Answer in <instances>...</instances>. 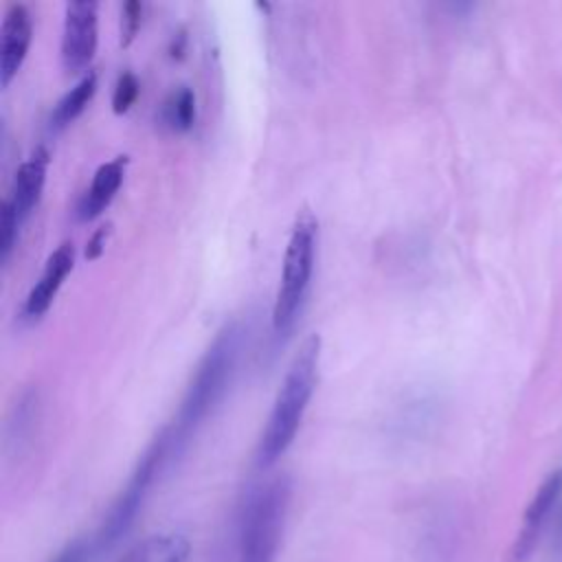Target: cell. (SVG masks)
Listing matches in <instances>:
<instances>
[{
  "label": "cell",
  "instance_id": "6da1fadb",
  "mask_svg": "<svg viewBox=\"0 0 562 562\" xmlns=\"http://www.w3.org/2000/svg\"><path fill=\"white\" fill-rule=\"evenodd\" d=\"M244 329L237 321L226 323L200 358L173 422L167 428L173 454L178 457L195 428L209 417L228 391L237 371Z\"/></svg>",
  "mask_w": 562,
  "mask_h": 562
},
{
  "label": "cell",
  "instance_id": "7a4b0ae2",
  "mask_svg": "<svg viewBox=\"0 0 562 562\" xmlns=\"http://www.w3.org/2000/svg\"><path fill=\"white\" fill-rule=\"evenodd\" d=\"M321 362V336H307L294 353L283 382L274 395L270 415L259 437L257 463L272 465L294 441L307 404L314 395Z\"/></svg>",
  "mask_w": 562,
  "mask_h": 562
},
{
  "label": "cell",
  "instance_id": "3957f363",
  "mask_svg": "<svg viewBox=\"0 0 562 562\" xmlns=\"http://www.w3.org/2000/svg\"><path fill=\"white\" fill-rule=\"evenodd\" d=\"M173 448H171V439L167 428H162L151 443L145 448V452L140 454L138 463L134 465L125 487L121 490V494L114 498L112 507L108 509L105 518L101 520L97 533H94V551H103L114 547L134 525L149 490L154 487L156 479L160 476V472L169 465V461L173 459Z\"/></svg>",
  "mask_w": 562,
  "mask_h": 562
},
{
  "label": "cell",
  "instance_id": "277c9868",
  "mask_svg": "<svg viewBox=\"0 0 562 562\" xmlns=\"http://www.w3.org/2000/svg\"><path fill=\"white\" fill-rule=\"evenodd\" d=\"M316 220L310 213H301L294 220L272 305V329L277 336L292 329L310 292L316 261Z\"/></svg>",
  "mask_w": 562,
  "mask_h": 562
},
{
  "label": "cell",
  "instance_id": "5b68a950",
  "mask_svg": "<svg viewBox=\"0 0 562 562\" xmlns=\"http://www.w3.org/2000/svg\"><path fill=\"white\" fill-rule=\"evenodd\" d=\"M292 487L288 479L268 481L259 487L244 512L237 562H274L290 509Z\"/></svg>",
  "mask_w": 562,
  "mask_h": 562
},
{
  "label": "cell",
  "instance_id": "8992f818",
  "mask_svg": "<svg viewBox=\"0 0 562 562\" xmlns=\"http://www.w3.org/2000/svg\"><path fill=\"white\" fill-rule=\"evenodd\" d=\"M99 4L94 0L66 2L61 26V64L68 72L83 70L97 50Z\"/></svg>",
  "mask_w": 562,
  "mask_h": 562
},
{
  "label": "cell",
  "instance_id": "52a82bcc",
  "mask_svg": "<svg viewBox=\"0 0 562 562\" xmlns=\"http://www.w3.org/2000/svg\"><path fill=\"white\" fill-rule=\"evenodd\" d=\"M560 496H562V468L549 472L547 479L536 490L533 498L529 501L522 516V529L507 551V562H527L531 558L538 544L542 525L551 514L553 505L560 501Z\"/></svg>",
  "mask_w": 562,
  "mask_h": 562
},
{
  "label": "cell",
  "instance_id": "ba28073f",
  "mask_svg": "<svg viewBox=\"0 0 562 562\" xmlns=\"http://www.w3.org/2000/svg\"><path fill=\"white\" fill-rule=\"evenodd\" d=\"M33 40V13L22 2H11L0 26V77L7 88L22 68Z\"/></svg>",
  "mask_w": 562,
  "mask_h": 562
},
{
  "label": "cell",
  "instance_id": "9c48e42d",
  "mask_svg": "<svg viewBox=\"0 0 562 562\" xmlns=\"http://www.w3.org/2000/svg\"><path fill=\"white\" fill-rule=\"evenodd\" d=\"M72 266H75V244L66 239L48 255L37 283L26 294V301L22 307V316L26 321H37L50 307L57 290L61 288L64 279L70 274Z\"/></svg>",
  "mask_w": 562,
  "mask_h": 562
},
{
  "label": "cell",
  "instance_id": "30bf717a",
  "mask_svg": "<svg viewBox=\"0 0 562 562\" xmlns=\"http://www.w3.org/2000/svg\"><path fill=\"white\" fill-rule=\"evenodd\" d=\"M48 162H50L48 149L44 145H37L15 169L13 184H11L7 200L11 202V206L18 213L22 224L31 215L33 206L40 202V195H42V189L46 182Z\"/></svg>",
  "mask_w": 562,
  "mask_h": 562
},
{
  "label": "cell",
  "instance_id": "8fae6325",
  "mask_svg": "<svg viewBox=\"0 0 562 562\" xmlns=\"http://www.w3.org/2000/svg\"><path fill=\"white\" fill-rule=\"evenodd\" d=\"M125 167H127V156H116L97 167L90 187L86 189V193L81 195V200L77 204L79 220L88 222V220H94L97 215H101V211H105V206L112 202V198L116 195V191L123 182Z\"/></svg>",
  "mask_w": 562,
  "mask_h": 562
},
{
  "label": "cell",
  "instance_id": "7c38bea8",
  "mask_svg": "<svg viewBox=\"0 0 562 562\" xmlns=\"http://www.w3.org/2000/svg\"><path fill=\"white\" fill-rule=\"evenodd\" d=\"M94 90H97V75L90 70L53 108V114H50L53 127H64L72 123L86 110V105L94 97Z\"/></svg>",
  "mask_w": 562,
  "mask_h": 562
},
{
  "label": "cell",
  "instance_id": "4fadbf2b",
  "mask_svg": "<svg viewBox=\"0 0 562 562\" xmlns=\"http://www.w3.org/2000/svg\"><path fill=\"white\" fill-rule=\"evenodd\" d=\"M160 121L165 127L173 130V132H184L193 125L195 121V94L191 88L180 86L178 90H173L162 108H160Z\"/></svg>",
  "mask_w": 562,
  "mask_h": 562
},
{
  "label": "cell",
  "instance_id": "5bb4252c",
  "mask_svg": "<svg viewBox=\"0 0 562 562\" xmlns=\"http://www.w3.org/2000/svg\"><path fill=\"white\" fill-rule=\"evenodd\" d=\"M20 226H22V222H20L18 213L13 211L11 202L4 198L0 202V263L2 266H7V261L15 248Z\"/></svg>",
  "mask_w": 562,
  "mask_h": 562
},
{
  "label": "cell",
  "instance_id": "9a60e30c",
  "mask_svg": "<svg viewBox=\"0 0 562 562\" xmlns=\"http://www.w3.org/2000/svg\"><path fill=\"white\" fill-rule=\"evenodd\" d=\"M138 92H140V81L136 79V75L130 70L121 72L114 83V92H112L114 114H125L132 108V103L136 101Z\"/></svg>",
  "mask_w": 562,
  "mask_h": 562
},
{
  "label": "cell",
  "instance_id": "2e32d148",
  "mask_svg": "<svg viewBox=\"0 0 562 562\" xmlns=\"http://www.w3.org/2000/svg\"><path fill=\"white\" fill-rule=\"evenodd\" d=\"M143 22V4L136 0H130L121 7V46L132 44Z\"/></svg>",
  "mask_w": 562,
  "mask_h": 562
},
{
  "label": "cell",
  "instance_id": "e0dca14e",
  "mask_svg": "<svg viewBox=\"0 0 562 562\" xmlns=\"http://www.w3.org/2000/svg\"><path fill=\"white\" fill-rule=\"evenodd\" d=\"M92 551L94 542H88L86 538H72L50 558V562H88Z\"/></svg>",
  "mask_w": 562,
  "mask_h": 562
},
{
  "label": "cell",
  "instance_id": "ac0fdd59",
  "mask_svg": "<svg viewBox=\"0 0 562 562\" xmlns=\"http://www.w3.org/2000/svg\"><path fill=\"white\" fill-rule=\"evenodd\" d=\"M187 555H189V542L184 538H171L165 542L160 562H187Z\"/></svg>",
  "mask_w": 562,
  "mask_h": 562
},
{
  "label": "cell",
  "instance_id": "d6986e66",
  "mask_svg": "<svg viewBox=\"0 0 562 562\" xmlns=\"http://www.w3.org/2000/svg\"><path fill=\"white\" fill-rule=\"evenodd\" d=\"M156 542H140L132 549H127L116 562H149V555L154 553Z\"/></svg>",
  "mask_w": 562,
  "mask_h": 562
},
{
  "label": "cell",
  "instance_id": "ffe728a7",
  "mask_svg": "<svg viewBox=\"0 0 562 562\" xmlns=\"http://www.w3.org/2000/svg\"><path fill=\"white\" fill-rule=\"evenodd\" d=\"M105 237H108V228L105 226H101V228H97L94 233H92V237L88 239V244H86V259H97V257H101V252H103V246H105Z\"/></svg>",
  "mask_w": 562,
  "mask_h": 562
}]
</instances>
